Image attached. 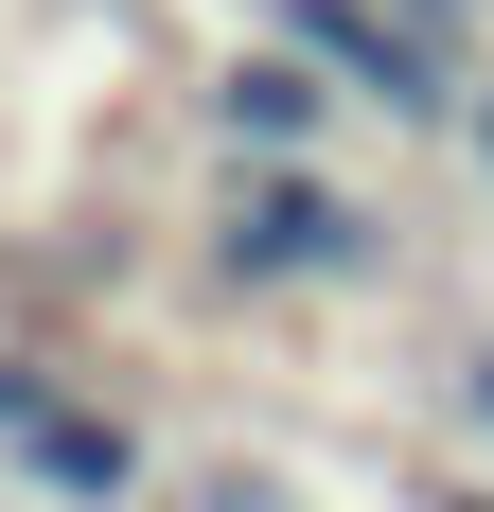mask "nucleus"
Here are the masks:
<instances>
[{
	"instance_id": "f03ea898",
	"label": "nucleus",
	"mask_w": 494,
	"mask_h": 512,
	"mask_svg": "<svg viewBox=\"0 0 494 512\" xmlns=\"http://www.w3.org/2000/svg\"><path fill=\"white\" fill-rule=\"evenodd\" d=\"M212 248H230L247 283H371V265H389V212L336 195L318 159H247L230 212H212Z\"/></svg>"
},
{
	"instance_id": "6e6552de",
	"label": "nucleus",
	"mask_w": 494,
	"mask_h": 512,
	"mask_svg": "<svg viewBox=\"0 0 494 512\" xmlns=\"http://www.w3.org/2000/svg\"><path fill=\"white\" fill-rule=\"evenodd\" d=\"M424 512H494V477H442V495H424Z\"/></svg>"
},
{
	"instance_id": "1a4fd4ad",
	"label": "nucleus",
	"mask_w": 494,
	"mask_h": 512,
	"mask_svg": "<svg viewBox=\"0 0 494 512\" xmlns=\"http://www.w3.org/2000/svg\"><path fill=\"white\" fill-rule=\"evenodd\" d=\"M477 177H494V89H477Z\"/></svg>"
},
{
	"instance_id": "7ed1b4c3",
	"label": "nucleus",
	"mask_w": 494,
	"mask_h": 512,
	"mask_svg": "<svg viewBox=\"0 0 494 512\" xmlns=\"http://www.w3.org/2000/svg\"><path fill=\"white\" fill-rule=\"evenodd\" d=\"M18 495H53V512H124V495H142V424H89V407H53L36 442H18Z\"/></svg>"
},
{
	"instance_id": "0eeeda50",
	"label": "nucleus",
	"mask_w": 494,
	"mask_h": 512,
	"mask_svg": "<svg viewBox=\"0 0 494 512\" xmlns=\"http://www.w3.org/2000/svg\"><path fill=\"white\" fill-rule=\"evenodd\" d=\"M406 18H424V36H442V53H459V36H477V0H406Z\"/></svg>"
},
{
	"instance_id": "39448f33",
	"label": "nucleus",
	"mask_w": 494,
	"mask_h": 512,
	"mask_svg": "<svg viewBox=\"0 0 494 512\" xmlns=\"http://www.w3.org/2000/svg\"><path fill=\"white\" fill-rule=\"evenodd\" d=\"M36 424H53V371H36V354H0V460H18Z\"/></svg>"
},
{
	"instance_id": "423d86ee",
	"label": "nucleus",
	"mask_w": 494,
	"mask_h": 512,
	"mask_svg": "<svg viewBox=\"0 0 494 512\" xmlns=\"http://www.w3.org/2000/svg\"><path fill=\"white\" fill-rule=\"evenodd\" d=\"M459 407H477V442H494V336H477V354H459Z\"/></svg>"
},
{
	"instance_id": "f257e3e1",
	"label": "nucleus",
	"mask_w": 494,
	"mask_h": 512,
	"mask_svg": "<svg viewBox=\"0 0 494 512\" xmlns=\"http://www.w3.org/2000/svg\"><path fill=\"white\" fill-rule=\"evenodd\" d=\"M265 36L318 71L336 106H389V124H477V89H459V53L406 18V0H265Z\"/></svg>"
},
{
	"instance_id": "20e7f679",
	"label": "nucleus",
	"mask_w": 494,
	"mask_h": 512,
	"mask_svg": "<svg viewBox=\"0 0 494 512\" xmlns=\"http://www.w3.org/2000/svg\"><path fill=\"white\" fill-rule=\"evenodd\" d=\"M212 106H230V142H247V159H318V124H336V89H318L283 36L230 53V71H212Z\"/></svg>"
}]
</instances>
